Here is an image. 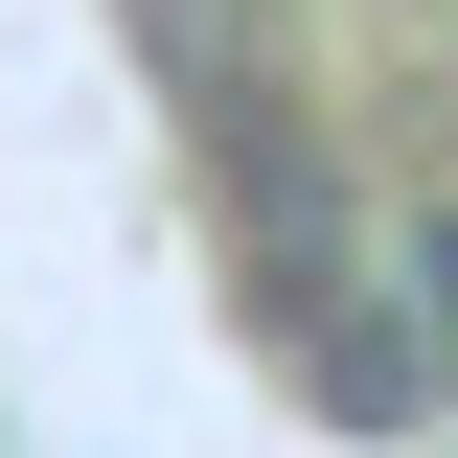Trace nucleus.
I'll use <instances>...</instances> for the list:
<instances>
[{
    "label": "nucleus",
    "mask_w": 458,
    "mask_h": 458,
    "mask_svg": "<svg viewBox=\"0 0 458 458\" xmlns=\"http://www.w3.org/2000/svg\"><path fill=\"white\" fill-rule=\"evenodd\" d=\"M207 207H229V321L298 367V344L367 298V161H344V114H252V138H207Z\"/></svg>",
    "instance_id": "1"
},
{
    "label": "nucleus",
    "mask_w": 458,
    "mask_h": 458,
    "mask_svg": "<svg viewBox=\"0 0 458 458\" xmlns=\"http://www.w3.org/2000/svg\"><path fill=\"white\" fill-rule=\"evenodd\" d=\"M138 23V69L183 92V138H252V114H321V69H298V0H114Z\"/></svg>",
    "instance_id": "2"
},
{
    "label": "nucleus",
    "mask_w": 458,
    "mask_h": 458,
    "mask_svg": "<svg viewBox=\"0 0 458 458\" xmlns=\"http://www.w3.org/2000/svg\"><path fill=\"white\" fill-rule=\"evenodd\" d=\"M367 321H390V344H412V390L458 412V183H412V207L367 183Z\"/></svg>",
    "instance_id": "3"
}]
</instances>
